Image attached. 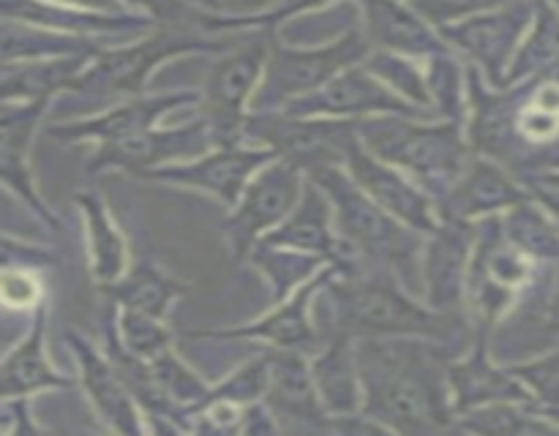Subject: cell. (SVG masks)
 I'll list each match as a JSON object with an SVG mask.
<instances>
[{
	"mask_svg": "<svg viewBox=\"0 0 559 436\" xmlns=\"http://www.w3.org/2000/svg\"><path fill=\"white\" fill-rule=\"evenodd\" d=\"M462 349L431 338H358L364 414L388 434L456 431L451 368Z\"/></svg>",
	"mask_w": 559,
	"mask_h": 436,
	"instance_id": "6da1fadb",
	"label": "cell"
},
{
	"mask_svg": "<svg viewBox=\"0 0 559 436\" xmlns=\"http://www.w3.org/2000/svg\"><path fill=\"white\" fill-rule=\"evenodd\" d=\"M322 298L331 305V330L353 338L413 336L459 349L462 336H473L467 319L431 308L391 270H369L358 278H338L333 272Z\"/></svg>",
	"mask_w": 559,
	"mask_h": 436,
	"instance_id": "7a4b0ae2",
	"label": "cell"
},
{
	"mask_svg": "<svg viewBox=\"0 0 559 436\" xmlns=\"http://www.w3.org/2000/svg\"><path fill=\"white\" fill-rule=\"evenodd\" d=\"M358 136L366 150L413 174L440 207L475 156L467 125L442 118L377 114L358 120Z\"/></svg>",
	"mask_w": 559,
	"mask_h": 436,
	"instance_id": "3957f363",
	"label": "cell"
},
{
	"mask_svg": "<svg viewBox=\"0 0 559 436\" xmlns=\"http://www.w3.org/2000/svg\"><path fill=\"white\" fill-rule=\"evenodd\" d=\"M328 194L336 216V229L344 240L364 251L369 262L385 267L413 292H420V256L426 234L399 221L396 216L377 205L344 167H322L309 174Z\"/></svg>",
	"mask_w": 559,
	"mask_h": 436,
	"instance_id": "277c9868",
	"label": "cell"
},
{
	"mask_svg": "<svg viewBox=\"0 0 559 436\" xmlns=\"http://www.w3.org/2000/svg\"><path fill=\"white\" fill-rule=\"evenodd\" d=\"M233 36H207V33L183 31V27H156L140 38L107 44L93 55L87 69L74 82L71 93L87 101H123L147 93V82L164 63L186 55H218L233 47Z\"/></svg>",
	"mask_w": 559,
	"mask_h": 436,
	"instance_id": "5b68a950",
	"label": "cell"
},
{
	"mask_svg": "<svg viewBox=\"0 0 559 436\" xmlns=\"http://www.w3.org/2000/svg\"><path fill=\"white\" fill-rule=\"evenodd\" d=\"M557 265H540L511 243L502 232V218L478 221L473 267L467 281L469 325L497 332L516 311L524 294L538 287Z\"/></svg>",
	"mask_w": 559,
	"mask_h": 436,
	"instance_id": "8992f818",
	"label": "cell"
},
{
	"mask_svg": "<svg viewBox=\"0 0 559 436\" xmlns=\"http://www.w3.org/2000/svg\"><path fill=\"white\" fill-rule=\"evenodd\" d=\"M371 44L360 27H353L344 36L322 44H293L273 36L271 55H267L265 80L257 90L251 114L282 112L289 104L311 96L336 74L358 65L369 58Z\"/></svg>",
	"mask_w": 559,
	"mask_h": 436,
	"instance_id": "52a82bcc",
	"label": "cell"
},
{
	"mask_svg": "<svg viewBox=\"0 0 559 436\" xmlns=\"http://www.w3.org/2000/svg\"><path fill=\"white\" fill-rule=\"evenodd\" d=\"M273 36H276V27L243 33L233 47L216 55V63L207 71L197 109L211 125L216 147L246 142V123H249L257 90L265 80Z\"/></svg>",
	"mask_w": 559,
	"mask_h": 436,
	"instance_id": "ba28073f",
	"label": "cell"
},
{
	"mask_svg": "<svg viewBox=\"0 0 559 436\" xmlns=\"http://www.w3.org/2000/svg\"><path fill=\"white\" fill-rule=\"evenodd\" d=\"M306 183H309V174L298 164L278 156L271 158L249 180L238 205L229 207L222 223V234L235 265L249 259L251 249L293 213V207L304 196Z\"/></svg>",
	"mask_w": 559,
	"mask_h": 436,
	"instance_id": "9c48e42d",
	"label": "cell"
},
{
	"mask_svg": "<svg viewBox=\"0 0 559 436\" xmlns=\"http://www.w3.org/2000/svg\"><path fill=\"white\" fill-rule=\"evenodd\" d=\"M358 140V120L309 118V114H249L246 142L267 147L278 158L298 164L306 174L322 167H344Z\"/></svg>",
	"mask_w": 559,
	"mask_h": 436,
	"instance_id": "30bf717a",
	"label": "cell"
},
{
	"mask_svg": "<svg viewBox=\"0 0 559 436\" xmlns=\"http://www.w3.org/2000/svg\"><path fill=\"white\" fill-rule=\"evenodd\" d=\"M538 14V0H508L506 5L486 14L442 27L448 47L462 55L484 80L495 87H508V71L519 47L527 38Z\"/></svg>",
	"mask_w": 559,
	"mask_h": 436,
	"instance_id": "8fae6325",
	"label": "cell"
},
{
	"mask_svg": "<svg viewBox=\"0 0 559 436\" xmlns=\"http://www.w3.org/2000/svg\"><path fill=\"white\" fill-rule=\"evenodd\" d=\"M333 267L328 265L306 287L289 294L282 303H273L267 314L233 327H197L186 332L191 341H246L260 343L265 349H295V352L314 354L322 347V330L317 327L314 311L322 289L328 287Z\"/></svg>",
	"mask_w": 559,
	"mask_h": 436,
	"instance_id": "7c38bea8",
	"label": "cell"
},
{
	"mask_svg": "<svg viewBox=\"0 0 559 436\" xmlns=\"http://www.w3.org/2000/svg\"><path fill=\"white\" fill-rule=\"evenodd\" d=\"M213 147H216V142H213L211 125L202 114H197L183 123L169 125V129L156 125L145 134L129 136V140L96 145L87 158V172H123L142 180L151 169L191 161V158L202 156Z\"/></svg>",
	"mask_w": 559,
	"mask_h": 436,
	"instance_id": "4fadbf2b",
	"label": "cell"
},
{
	"mask_svg": "<svg viewBox=\"0 0 559 436\" xmlns=\"http://www.w3.org/2000/svg\"><path fill=\"white\" fill-rule=\"evenodd\" d=\"M478 223L442 216L426 234L420 256V292L431 308L467 319V281L473 267Z\"/></svg>",
	"mask_w": 559,
	"mask_h": 436,
	"instance_id": "5bb4252c",
	"label": "cell"
},
{
	"mask_svg": "<svg viewBox=\"0 0 559 436\" xmlns=\"http://www.w3.org/2000/svg\"><path fill=\"white\" fill-rule=\"evenodd\" d=\"M197 104H200V90L142 93V96L115 101L112 107L98 109L87 118L44 125V134L60 145H109V142L145 134V131L162 125V120L173 109L197 107Z\"/></svg>",
	"mask_w": 559,
	"mask_h": 436,
	"instance_id": "9a60e30c",
	"label": "cell"
},
{
	"mask_svg": "<svg viewBox=\"0 0 559 436\" xmlns=\"http://www.w3.org/2000/svg\"><path fill=\"white\" fill-rule=\"evenodd\" d=\"M276 153L260 145H229L213 147L191 161L169 164V167L151 169L142 180L158 185H175V189H189L197 194H205L211 199L222 202L224 207L238 205L240 194L249 185V180L265 167Z\"/></svg>",
	"mask_w": 559,
	"mask_h": 436,
	"instance_id": "2e32d148",
	"label": "cell"
},
{
	"mask_svg": "<svg viewBox=\"0 0 559 436\" xmlns=\"http://www.w3.org/2000/svg\"><path fill=\"white\" fill-rule=\"evenodd\" d=\"M282 112L309 114V118H338V120H366L377 114H407V118H435L424 109L413 107L399 98L380 76L371 74L366 63L349 65L347 71L333 76L328 85L300 101L289 104Z\"/></svg>",
	"mask_w": 559,
	"mask_h": 436,
	"instance_id": "e0dca14e",
	"label": "cell"
},
{
	"mask_svg": "<svg viewBox=\"0 0 559 436\" xmlns=\"http://www.w3.org/2000/svg\"><path fill=\"white\" fill-rule=\"evenodd\" d=\"M344 169L349 172V178L371 196L380 207H385L391 216H396L399 221L413 227L415 232L429 234L435 232V227L440 223L442 213L440 205L431 199L429 191L407 174L404 169L393 167L391 161H382L374 153H369L360 142V136L355 140V145L349 147L347 161Z\"/></svg>",
	"mask_w": 559,
	"mask_h": 436,
	"instance_id": "ac0fdd59",
	"label": "cell"
},
{
	"mask_svg": "<svg viewBox=\"0 0 559 436\" xmlns=\"http://www.w3.org/2000/svg\"><path fill=\"white\" fill-rule=\"evenodd\" d=\"M52 101H3L0 109V178L5 189L25 202L27 210L49 229H60V221L44 196L38 194L36 178L31 169L33 140L44 129L47 107Z\"/></svg>",
	"mask_w": 559,
	"mask_h": 436,
	"instance_id": "d6986e66",
	"label": "cell"
},
{
	"mask_svg": "<svg viewBox=\"0 0 559 436\" xmlns=\"http://www.w3.org/2000/svg\"><path fill=\"white\" fill-rule=\"evenodd\" d=\"M66 343H69V352L76 363V379H80L82 392L91 401L96 417L118 434H145V414L126 387L123 376L115 368L107 349L96 347L80 330L66 332Z\"/></svg>",
	"mask_w": 559,
	"mask_h": 436,
	"instance_id": "ffe728a7",
	"label": "cell"
},
{
	"mask_svg": "<svg viewBox=\"0 0 559 436\" xmlns=\"http://www.w3.org/2000/svg\"><path fill=\"white\" fill-rule=\"evenodd\" d=\"M491 336H495L491 330L473 327V338H469L467 349L453 354L448 376H451L456 414L497 401L535 403L527 387L522 385V379L513 374L511 363H497V358L491 354Z\"/></svg>",
	"mask_w": 559,
	"mask_h": 436,
	"instance_id": "44dd1931",
	"label": "cell"
},
{
	"mask_svg": "<svg viewBox=\"0 0 559 436\" xmlns=\"http://www.w3.org/2000/svg\"><path fill=\"white\" fill-rule=\"evenodd\" d=\"M530 196L533 194L522 174H516L497 158L475 153L448 199L442 202L440 213L448 218H459V221L478 223L486 218L502 216Z\"/></svg>",
	"mask_w": 559,
	"mask_h": 436,
	"instance_id": "7402d4cb",
	"label": "cell"
},
{
	"mask_svg": "<svg viewBox=\"0 0 559 436\" xmlns=\"http://www.w3.org/2000/svg\"><path fill=\"white\" fill-rule=\"evenodd\" d=\"M360 11V31L371 49L409 55L426 60L437 52H448V41L440 27L409 0H355Z\"/></svg>",
	"mask_w": 559,
	"mask_h": 436,
	"instance_id": "603a6c76",
	"label": "cell"
},
{
	"mask_svg": "<svg viewBox=\"0 0 559 436\" xmlns=\"http://www.w3.org/2000/svg\"><path fill=\"white\" fill-rule=\"evenodd\" d=\"M265 403L273 409L284 431H331L333 420L311 374V354L295 349H271V382H267Z\"/></svg>",
	"mask_w": 559,
	"mask_h": 436,
	"instance_id": "cb8c5ba5",
	"label": "cell"
},
{
	"mask_svg": "<svg viewBox=\"0 0 559 436\" xmlns=\"http://www.w3.org/2000/svg\"><path fill=\"white\" fill-rule=\"evenodd\" d=\"M3 398H36L41 392L71 390L80 385L76 376L63 374L47 352V303L31 314L27 332L5 352L0 365Z\"/></svg>",
	"mask_w": 559,
	"mask_h": 436,
	"instance_id": "d4e9b609",
	"label": "cell"
},
{
	"mask_svg": "<svg viewBox=\"0 0 559 436\" xmlns=\"http://www.w3.org/2000/svg\"><path fill=\"white\" fill-rule=\"evenodd\" d=\"M311 374L331 420L364 412V376L358 363V338L342 330L322 336V347L311 354Z\"/></svg>",
	"mask_w": 559,
	"mask_h": 436,
	"instance_id": "484cf974",
	"label": "cell"
},
{
	"mask_svg": "<svg viewBox=\"0 0 559 436\" xmlns=\"http://www.w3.org/2000/svg\"><path fill=\"white\" fill-rule=\"evenodd\" d=\"M74 205L82 216V229H85V254L91 278L96 289H104L129 270V240H126L123 229L115 221L112 207L107 205V199L96 189L76 191Z\"/></svg>",
	"mask_w": 559,
	"mask_h": 436,
	"instance_id": "4316f807",
	"label": "cell"
},
{
	"mask_svg": "<svg viewBox=\"0 0 559 436\" xmlns=\"http://www.w3.org/2000/svg\"><path fill=\"white\" fill-rule=\"evenodd\" d=\"M98 292L120 308L145 311L158 319H169L175 303L191 292V283L164 270L156 259L142 256V259H131L129 270Z\"/></svg>",
	"mask_w": 559,
	"mask_h": 436,
	"instance_id": "83f0119b",
	"label": "cell"
},
{
	"mask_svg": "<svg viewBox=\"0 0 559 436\" xmlns=\"http://www.w3.org/2000/svg\"><path fill=\"white\" fill-rule=\"evenodd\" d=\"M262 240L276 245H287V249L306 251V254L325 256V259L331 262L338 243V229L336 216H333V205L331 199H328L325 191L309 178L304 196H300L298 205L293 207V213Z\"/></svg>",
	"mask_w": 559,
	"mask_h": 436,
	"instance_id": "f1b7e54d",
	"label": "cell"
},
{
	"mask_svg": "<svg viewBox=\"0 0 559 436\" xmlns=\"http://www.w3.org/2000/svg\"><path fill=\"white\" fill-rule=\"evenodd\" d=\"M91 58L93 55H74V58L3 63V82H0L3 101H55L60 93H71Z\"/></svg>",
	"mask_w": 559,
	"mask_h": 436,
	"instance_id": "f546056e",
	"label": "cell"
},
{
	"mask_svg": "<svg viewBox=\"0 0 559 436\" xmlns=\"http://www.w3.org/2000/svg\"><path fill=\"white\" fill-rule=\"evenodd\" d=\"M104 47H107V44L96 41V38L74 36V33L52 31V27H41L22 20H5L3 16V41H0L3 63L74 58V55H98Z\"/></svg>",
	"mask_w": 559,
	"mask_h": 436,
	"instance_id": "4dcf8cb0",
	"label": "cell"
},
{
	"mask_svg": "<svg viewBox=\"0 0 559 436\" xmlns=\"http://www.w3.org/2000/svg\"><path fill=\"white\" fill-rule=\"evenodd\" d=\"M246 265H251L260 272V278L267 283V289H271L273 303H282L289 294L298 292L300 287H306L311 278L320 276L328 267V259L325 256L306 254V251L260 240V243L251 249Z\"/></svg>",
	"mask_w": 559,
	"mask_h": 436,
	"instance_id": "1f68e13d",
	"label": "cell"
},
{
	"mask_svg": "<svg viewBox=\"0 0 559 436\" xmlns=\"http://www.w3.org/2000/svg\"><path fill=\"white\" fill-rule=\"evenodd\" d=\"M502 232L540 265H559V221L535 196L502 213Z\"/></svg>",
	"mask_w": 559,
	"mask_h": 436,
	"instance_id": "d6a6232c",
	"label": "cell"
},
{
	"mask_svg": "<svg viewBox=\"0 0 559 436\" xmlns=\"http://www.w3.org/2000/svg\"><path fill=\"white\" fill-rule=\"evenodd\" d=\"M456 431L473 434H559V425L538 403L497 401L456 414Z\"/></svg>",
	"mask_w": 559,
	"mask_h": 436,
	"instance_id": "836d02e7",
	"label": "cell"
},
{
	"mask_svg": "<svg viewBox=\"0 0 559 436\" xmlns=\"http://www.w3.org/2000/svg\"><path fill=\"white\" fill-rule=\"evenodd\" d=\"M426 82L431 93V109L437 118L467 125L469 114V65L453 49L424 60Z\"/></svg>",
	"mask_w": 559,
	"mask_h": 436,
	"instance_id": "e575fe53",
	"label": "cell"
},
{
	"mask_svg": "<svg viewBox=\"0 0 559 436\" xmlns=\"http://www.w3.org/2000/svg\"><path fill=\"white\" fill-rule=\"evenodd\" d=\"M118 5L131 14H142L162 27H183V31L207 33V36H233L235 14H205L189 0H118Z\"/></svg>",
	"mask_w": 559,
	"mask_h": 436,
	"instance_id": "d590c367",
	"label": "cell"
},
{
	"mask_svg": "<svg viewBox=\"0 0 559 436\" xmlns=\"http://www.w3.org/2000/svg\"><path fill=\"white\" fill-rule=\"evenodd\" d=\"M366 69L374 76H380L399 98H404L413 107L424 109V112L435 114L431 109V93L429 82H426V65L424 60L409 58V55L385 52V49H371L369 58L364 60ZM437 118V114H435Z\"/></svg>",
	"mask_w": 559,
	"mask_h": 436,
	"instance_id": "8d00e7d4",
	"label": "cell"
},
{
	"mask_svg": "<svg viewBox=\"0 0 559 436\" xmlns=\"http://www.w3.org/2000/svg\"><path fill=\"white\" fill-rule=\"evenodd\" d=\"M112 330L120 347L134 354V358L145 360V363H151L164 349L175 347V336L167 327V319H158V316L145 314V311L112 305Z\"/></svg>",
	"mask_w": 559,
	"mask_h": 436,
	"instance_id": "74e56055",
	"label": "cell"
},
{
	"mask_svg": "<svg viewBox=\"0 0 559 436\" xmlns=\"http://www.w3.org/2000/svg\"><path fill=\"white\" fill-rule=\"evenodd\" d=\"M151 374L156 379V385L162 387L164 396L180 407L183 412H191V409L200 407L207 398V390H211V382L202 379L175 347L164 349L162 354L151 360Z\"/></svg>",
	"mask_w": 559,
	"mask_h": 436,
	"instance_id": "f35d334b",
	"label": "cell"
},
{
	"mask_svg": "<svg viewBox=\"0 0 559 436\" xmlns=\"http://www.w3.org/2000/svg\"><path fill=\"white\" fill-rule=\"evenodd\" d=\"M267 382H271V349L262 347L260 354L249 358L243 365L229 371L224 379L211 385L205 401H229L238 407H249V403L265 401Z\"/></svg>",
	"mask_w": 559,
	"mask_h": 436,
	"instance_id": "ab89813d",
	"label": "cell"
},
{
	"mask_svg": "<svg viewBox=\"0 0 559 436\" xmlns=\"http://www.w3.org/2000/svg\"><path fill=\"white\" fill-rule=\"evenodd\" d=\"M511 368L538 407H559V341L533 358L516 360Z\"/></svg>",
	"mask_w": 559,
	"mask_h": 436,
	"instance_id": "60d3db41",
	"label": "cell"
},
{
	"mask_svg": "<svg viewBox=\"0 0 559 436\" xmlns=\"http://www.w3.org/2000/svg\"><path fill=\"white\" fill-rule=\"evenodd\" d=\"M5 308L11 311H36L47 303V289L41 283V272L27 270V267H3V281H0Z\"/></svg>",
	"mask_w": 559,
	"mask_h": 436,
	"instance_id": "b9f144b4",
	"label": "cell"
},
{
	"mask_svg": "<svg viewBox=\"0 0 559 436\" xmlns=\"http://www.w3.org/2000/svg\"><path fill=\"white\" fill-rule=\"evenodd\" d=\"M506 3L508 0H426L420 11L442 31V27L459 25V22L473 20V16L495 11Z\"/></svg>",
	"mask_w": 559,
	"mask_h": 436,
	"instance_id": "7bdbcfd3",
	"label": "cell"
},
{
	"mask_svg": "<svg viewBox=\"0 0 559 436\" xmlns=\"http://www.w3.org/2000/svg\"><path fill=\"white\" fill-rule=\"evenodd\" d=\"M58 265V256L49 249L27 240L3 238V267H27V270H52Z\"/></svg>",
	"mask_w": 559,
	"mask_h": 436,
	"instance_id": "ee69618b",
	"label": "cell"
},
{
	"mask_svg": "<svg viewBox=\"0 0 559 436\" xmlns=\"http://www.w3.org/2000/svg\"><path fill=\"white\" fill-rule=\"evenodd\" d=\"M33 398H3L0 403V434L3 436H36L41 425L31 414Z\"/></svg>",
	"mask_w": 559,
	"mask_h": 436,
	"instance_id": "f6af8a7d",
	"label": "cell"
},
{
	"mask_svg": "<svg viewBox=\"0 0 559 436\" xmlns=\"http://www.w3.org/2000/svg\"><path fill=\"white\" fill-rule=\"evenodd\" d=\"M282 428V423H278V417L273 414V409L267 407L265 401H257V403H249V407L243 409V417H240L238 423V431L235 434H249V436H262V434H278Z\"/></svg>",
	"mask_w": 559,
	"mask_h": 436,
	"instance_id": "bcb514c9",
	"label": "cell"
},
{
	"mask_svg": "<svg viewBox=\"0 0 559 436\" xmlns=\"http://www.w3.org/2000/svg\"><path fill=\"white\" fill-rule=\"evenodd\" d=\"M540 325H544V332H549V336H555L559 341V265L555 272V281H551L549 298H546L544 319H540Z\"/></svg>",
	"mask_w": 559,
	"mask_h": 436,
	"instance_id": "7dc6e473",
	"label": "cell"
},
{
	"mask_svg": "<svg viewBox=\"0 0 559 436\" xmlns=\"http://www.w3.org/2000/svg\"><path fill=\"white\" fill-rule=\"evenodd\" d=\"M44 3L69 5V9H82V11H123L118 5V0H44Z\"/></svg>",
	"mask_w": 559,
	"mask_h": 436,
	"instance_id": "c3c4849f",
	"label": "cell"
},
{
	"mask_svg": "<svg viewBox=\"0 0 559 436\" xmlns=\"http://www.w3.org/2000/svg\"><path fill=\"white\" fill-rule=\"evenodd\" d=\"M194 9L205 11V14H233V11L227 9V0H189Z\"/></svg>",
	"mask_w": 559,
	"mask_h": 436,
	"instance_id": "681fc988",
	"label": "cell"
},
{
	"mask_svg": "<svg viewBox=\"0 0 559 436\" xmlns=\"http://www.w3.org/2000/svg\"><path fill=\"white\" fill-rule=\"evenodd\" d=\"M540 409H544V412L549 414V417L555 420V423L559 425V407H540Z\"/></svg>",
	"mask_w": 559,
	"mask_h": 436,
	"instance_id": "f907efd6",
	"label": "cell"
},
{
	"mask_svg": "<svg viewBox=\"0 0 559 436\" xmlns=\"http://www.w3.org/2000/svg\"><path fill=\"white\" fill-rule=\"evenodd\" d=\"M544 3H549L551 9H557V11H559V0H544Z\"/></svg>",
	"mask_w": 559,
	"mask_h": 436,
	"instance_id": "816d5d0a",
	"label": "cell"
},
{
	"mask_svg": "<svg viewBox=\"0 0 559 436\" xmlns=\"http://www.w3.org/2000/svg\"><path fill=\"white\" fill-rule=\"evenodd\" d=\"M409 3H413V5H418V9H420V5H424L426 0H409Z\"/></svg>",
	"mask_w": 559,
	"mask_h": 436,
	"instance_id": "f5cc1de1",
	"label": "cell"
}]
</instances>
